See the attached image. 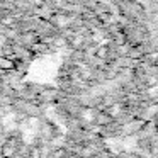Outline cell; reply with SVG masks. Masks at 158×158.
<instances>
[{
    "label": "cell",
    "mask_w": 158,
    "mask_h": 158,
    "mask_svg": "<svg viewBox=\"0 0 158 158\" xmlns=\"http://www.w3.org/2000/svg\"><path fill=\"white\" fill-rule=\"evenodd\" d=\"M155 121H156V124H158V114H156V116H155Z\"/></svg>",
    "instance_id": "ba28073f"
},
{
    "label": "cell",
    "mask_w": 158,
    "mask_h": 158,
    "mask_svg": "<svg viewBox=\"0 0 158 158\" xmlns=\"http://www.w3.org/2000/svg\"><path fill=\"white\" fill-rule=\"evenodd\" d=\"M92 158H100V156H92Z\"/></svg>",
    "instance_id": "9c48e42d"
},
{
    "label": "cell",
    "mask_w": 158,
    "mask_h": 158,
    "mask_svg": "<svg viewBox=\"0 0 158 158\" xmlns=\"http://www.w3.org/2000/svg\"><path fill=\"white\" fill-rule=\"evenodd\" d=\"M14 68H15V63L9 56L0 55V70H14Z\"/></svg>",
    "instance_id": "5b68a950"
},
{
    "label": "cell",
    "mask_w": 158,
    "mask_h": 158,
    "mask_svg": "<svg viewBox=\"0 0 158 158\" xmlns=\"http://www.w3.org/2000/svg\"><path fill=\"white\" fill-rule=\"evenodd\" d=\"M106 110L114 117V119H119V117L124 114V107H123V104H119V102H114L112 106L106 107Z\"/></svg>",
    "instance_id": "277c9868"
},
{
    "label": "cell",
    "mask_w": 158,
    "mask_h": 158,
    "mask_svg": "<svg viewBox=\"0 0 158 158\" xmlns=\"http://www.w3.org/2000/svg\"><path fill=\"white\" fill-rule=\"evenodd\" d=\"M124 131H126L127 134H133V133H138V131H143L144 127V123L141 119H138V117H134L133 121H129V123L126 124V126H123Z\"/></svg>",
    "instance_id": "3957f363"
},
{
    "label": "cell",
    "mask_w": 158,
    "mask_h": 158,
    "mask_svg": "<svg viewBox=\"0 0 158 158\" xmlns=\"http://www.w3.org/2000/svg\"><path fill=\"white\" fill-rule=\"evenodd\" d=\"M114 121H116V119H114V117L110 116L106 109H104V110H97V117H95V124H97V126L109 127V126H112V124H114Z\"/></svg>",
    "instance_id": "7a4b0ae2"
},
{
    "label": "cell",
    "mask_w": 158,
    "mask_h": 158,
    "mask_svg": "<svg viewBox=\"0 0 158 158\" xmlns=\"http://www.w3.org/2000/svg\"><path fill=\"white\" fill-rule=\"evenodd\" d=\"M2 156H4V158H15V156H21V153H19V144L14 143L12 139L5 141V144L2 146Z\"/></svg>",
    "instance_id": "6da1fadb"
},
{
    "label": "cell",
    "mask_w": 158,
    "mask_h": 158,
    "mask_svg": "<svg viewBox=\"0 0 158 158\" xmlns=\"http://www.w3.org/2000/svg\"><path fill=\"white\" fill-rule=\"evenodd\" d=\"M51 156L53 158H70L72 155L68 153V150H66L65 146H60V148H55V150H53Z\"/></svg>",
    "instance_id": "8992f818"
},
{
    "label": "cell",
    "mask_w": 158,
    "mask_h": 158,
    "mask_svg": "<svg viewBox=\"0 0 158 158\" xmlns=\"http://www.w3.org/2000/svg\"><path fill=\"white\" fill-rule=\"evenodd\" d=\"M43 99H46V102H51V100L56 99V92L55 90H44V92L41 94Z\"/></svg>",
    "instance_id": "52a82bcc"
}]
</instances>
